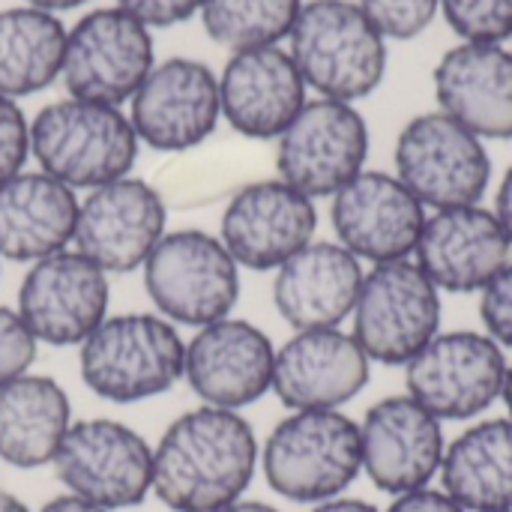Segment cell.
<instances>
[{"instance_id": "obj_1", "label": "cell", "mask_w": 512, "mask_h": 512, "mask_svg": "<svg viewBox=\"0 0 512 512\" xmlns=\"http://www.w3.org/2000/svg\"><path fill=\"white\" fill-rule=\"evenodd\" d=\"M258 462L249 420L201 405L180 414L153 447V495L171 512H216L246 495Z\"/></svg>"}, {"instance_id": "obj_2", "label": "cell", "mask_w": 512, "mask_h": 512, "mask_svg": "<svg viewBox=\"0 0 512 512\" xmlns=\"http://www.w3.org/2000/svg\"><path fill=\"white\" fill-rule=\"evenodd\" d=\"M186 342L162 315L126 312L105 318L81 345L78 369L90 393L135 405L168 393L183 378Z\"/></svg>"}, {"instance_id": "obj_3", "label": "cell", "mask_w": 512, "mask_h": 512, "mask_svg": "<svg viewBox=\"0 0 512 512\" xmlns=\"http://www.w3.org/2000/svg\"><path fill=\"white\" fill-rule=\"evenodd\" d=\"M291 60L324 99L357 102L387 72V39L354 0H309L291 30Z\"/></svg>"}, {"instance_id": "obj_4", "label": "cell", "mask_w": 512, "mask_h": 512, "mask_svg": "<svg viewBox=\"0 0 512 512\" xmlns=\"http://www.w3.org/2000/svg\"><path fill=\"white\" fill-rule=\"evenodd\" d=\"M267 486L294 504H324L363 471L360 423L342 411H291L264 441Z\"/></svg>"}, {"instance_id": "obj_5", "label": "cell", "mask_w": 512, "mask_h": 512, "mask_svg": "<svg viewBox=\"0 0 512 512\" xmlns=\"http://www.w3.org/2000/svg\"><path fill=\"white\" fill-rule=\"evenodd\" d=\"M30 153L42 171L69 189H99L120 177L138 156V135L117 105L60 99L30 123Z\"/></svg>"}, {"instance_id": "obj_6", "label": "cell", "mask_w": 512, "mask_h": 512, "mask_svg": "<svg viewBox=\"0 0 512 512\" xmlns=\"http://www.w3.org/2000/svg\"><path fill=\"white\" fill-rule=\"evenodd\" d=\"M144 288L171 324L207 327L228 318L240 300V267L207 231H165L144 261Z\"/></svg>"}, {"instance_id": "obj_7", "label": "cell", "mask_w": 512, "mask_h": 512, "mask_svg": "<svg viewBox=\"0 0 512 512\" xmlns=\"http://www.w3.org/2000/svg\"><path fill=\"white\" fill-rule=\"evenodd\" d=\"M351 318V336L372 363L408 366L441 333V291L414 258L372 264Z\"/></svg>"}, {"instance_id": "obj_8", "label": "cell", "mask_w": 512, "mask_h": 512, "mask_svg": "<svg viewBox=\"0 0 512 512\" xmlns=\"http://www.w3.org/2000/svg\"><path fill=\"white\" fill-rule=\"evenodd\" d=\"M393 159L396 177L432 210L474 207L492 183V159L483 138L444 111L408 120L396 138Z\"/></svg>"}, {"instance_id": "obj_9", "label": "cell", "mask_w": 512, "mask_h": 512, "mask_svg": "<svg viewBox=\"0 0 512 512\" xmlns=\"http://www.w3.org/2000/svg\"><path fill=\"white\" fill-rule=\"evenodd\" d=\"M51 468L69 495L108 512L132 510L153 492V447L105 417L72 423Z\"/></svg>"}, {"instance_id": "obj_10", "label": "cell", "mask_w": 512, "mask_h": 512, "mask_svg": "<svg viewBox=\"0 0 512 512\" xmlns=\"http://www.w3.org/2000/svg\"><path fill=\"white\" fill-rule=\"evenodd\" d=\"M504 348L474 330L438 333L408 366V396L429 414L444 420H474L486 414L504 393Z\"/></svg>"}, {"instance_id": "obj_11", "label": "cell", "mask_w": 512, "mask_h": 512, "mask_svg": "<svg viewBox=\"0 0 512 512\" xmlns=\"http://www.w3.org/2000/svg\"><path fill=\"white\" fill-rule=\"evenodd\" d=\"M369 126L351 102L312 99L279 135V180L315 198H333L366 165Z\"/></svg>"}, {"instance_id": "obj_12", "label": "cell", "mask_w": 512, "mask_h": 512, "mask_svg": "<svg viewBox=\"0 0 512 512\" xmlns=\"http://www.w3.org/2000/svg\"><path fill=\"white\" fill-rule=\"evenodd\" d=\"M153 72V36L129 12H87L66 33L63 84L75 99L120 105L138 93Z\"/></svg>"}, {"instance_id": "obj_13", "label": "cell", "mask_w": 512, "mask_h": 512, "mask_svg": "<svg viewBox=\"0 0 512 512\" xmlns=\"http://www.w3.org/2000/svg\"><path fill=\"white\" fill-rule=\"evenodd\" d=\"M108 297V273L78 249H63L30 264L15 312L36 342L72 348L108 318Z\"/></svg>"}, {"instance_id": "obj_14", "label": "cell", "mask_w": 512, "mask_h": 512, "mask_svg": "<svg viewBox=\"0 0 512 512\" xmlns=\"http://www.w3.org/2000/svg\"><path fill=\"white\" fill-rule=\"evenodd\" d=\"M330 222L336 243L372 264L414 258L426 225V207L387 171H360L333 195Z\"/></svg>"}, {"instance_id": "obj_15", "label": "cell", "mask_w": 512, "mask_h": 512, "mask_svg": "<svg viewBox=\"0 0 512 512\" xmlns=\"http://www.w3.org/2000/svg\"><path fill=\"white\" fill-rule=\"evenodd\" d=\"M318 231L315 201L285 180H258L243 186L222 213L219 240L246 270H279L306 249Z\"/></svg>"}, {"instance_id": "obj_16", "label": "cell", "mask_w": 512, "mask_h": 512, "mask_svg": "<svg viewBox=\"0 0 512 512\" xmlns=\"http://www.w3.org/2000/svg\"><path fill=\"white\" fill-rule=\"evenodd\" d=\"M366 477L387 495L426 489L444 462V426L408 393L375 402L360 423Z\"/></svg>"}, {"instance_id": "obj_17", "label": "cell", "mask_w": 512, "mask_h": 512, "mask_svg": "<svg viewBox=\"0 0 512 512\" xmlns=\"http://www.w3.org/2000/svg\"><path fill=\"white\" fill-rule=\"evenodd\" d=\"M222 117L219 78L201 60L171 57L144 78L132 96V129L138 141L162 153L198 147Z\"/></svg>"}, {"instance_id": "obj_18", "label": "cell", "mask_w": 512, "mask_h": 512, "mask_svg": "<svg viewBox=\"0 0 512 512\" xmlns=\"http://www.w3.org/2000/svg\"><path fill=\"white\" fill-rule=\"evenodd\" d=\"M162 195L135 177H120L90 195L78 207L75 249L105 273H132L144 267L156 243L165 237Z\"/></svg>"}, {"instance_id": "obj_19", "label": "cell", "mask_w": 512, "mask_h": 512, "mask_svg": "<svg viewBox=\"0 0 512 512\" xmlns=\"http://www.w3.org/2000/svg\"><path fill=\"white\" fill-rule=\"evenodd\" d=\"M273 363L276 348L270 336L228 315L201 327L198 336L186 342L183 378L204 405L240 411L273 390Z\"/></svg>"}, {"instance_id": "obj_20", "label": "cell", "mask_w": 512, "mask_h": 512, "mask_svg": "<svg viewBox=\"0 0 512 512\" xmlns=\"http://www.w3.org/2000/svg\"><path fill=\"white\" fill-rule=\"evenodd\" d=\"M512 261L498 216L480 204L426 216L414 264L444 294H480Z\"/></svg>"}, {"instance_id": "obj_21", "label": "cell", "mask_w": 512, "mask_h": 512, "mask_svg": "<svg viewBox=\"0 0 512 512\" xmlns=\"http://www.w3.org/2000/svg\"><path fill=\"white\" fill-rule=\"evenodd\" d=\"M372 360L351 333H294L273 363V393L291 411H339L369 384Z\"/></svg>"}, {"instance_id": "obj_22", "label": "cell", "mask_w": 512, "mask_h": 512, "mask_svg": "<svg viewBox=\"0 0 512 512\" xmlns=\"http://www.w3.org/2000/svg\"><path fill=\"white\" fill-rule=\"evenodd\" d=\"M222 114L246 138H279L306 105V81L279 45L237 51L219 78Z\"/></svg>"}, {"instance_id": "obj_23", "label": "cell", "mask_w": 512, "mask_h": 512, "mask_svg": "<svg viewBox=\"0 0 512 512\" xmlns=\"http://www.w3.org/2000/svg\"><path fill=\"white\" fill-rule=\"evenodd\" d=\"M363 276V261L342 243L312 240L276 270L273 306L297 333L333 330L351 318Z\"/></svg>"}, {"instance_id": "obj_24", "label": "cell", "mask_w": 512, "mask_h": 512, "mask_svg": "<svg viewBox=\"0 0 512 512\" xmlns=\"http://www.w3.org/2000/svg\"><path fill=\"white\" fill-rule=\"evenodd\" d=\"M438 111L477 138H512V51L495 42H462L435 66Z\"/></svg>"}, {"instance_id": "obj_25", "label": "cell", "mask_w": 512, "mask_h": 512, "mask_svg": "<svg viewBox=\"0 0 512 512\" xmlns=\"http://www.w3.org/2000/svg\"><path fill=\"white\" fill-rule=\"evenodd\" d=\"M78 195L45 171H21L0 186V258L36 264L69 249L78 225Z\"/></svg>"}, {"instance_id": "obj_26", "label": "cell", "mask_w": 512, "mask_h": 512, "mask_svg": "<svg viewBox=\"0 0 512 512\" xmlns=\"http://www.w3.org/2000/svg\"><path fill=\"white\" fill-rule=\"evenodd\" d=\"M69 426V396L54 378L27 372L0 390V462L21 471L51 465Z\"/></svg>"}, {"instance_id": "obj_27", "label": "cell", "mask_w": 512, "mask_h": 512, "mask_svg": "<svg viewBox=\"0 0 512 512\" xmlns=\"http://www.w3.org/2000/svg\"><path fill=\"white\" fill-rule=\"evenodd\" d=\"M444 492L465 512H512V420L468 426L444 450Z\"/></svg>"}, {"instance_id": "obj_28", "label": "cell", "mask_w": 512, "mask_h": 512, "mask_svg": "<svg viewBox=\"0 0 512 512\" xmlns=\"http://www.w3.org/2000/svg\"><path fill=\"white\" fill-rule=\"evenodd\" d=\"M66 27L54 12L15 6L0 12V96L45 90L63 69Z\"/></svg>"}, {"instance_id": "obj_29", "label": "cell", "mask_w": 512, "mask_h": 512, "mask_svg": "<svg viewBox=\"0 0 512 512\" xmlns=\"http://www.w3.org/2000/svg\"><path fill=\"white\" fill-rule=\"evenodd\" d=\"M303 0H204L201 21L213 42L237 51L279 45L291 36Z\"/></svg>"}, {"instance_id": "obj_30", "label": "cell", "mask_w": 512, "mask_h": 512, "mask_svg": "<svg viewBox=\"0 0 512 512\" xmlns=\"http://www.w3.org/2000/svg\"><path fill=\"white\" fill-rule=\"evenodd\" d=\"M441 12L462 42L512 39V0H441Z\"/></svg>"}, {"instance_id": "obj_31", "label": "cell", "mask_w": 512, "mask_h": 512, "mask_svg": "<svg viewBox=\"0 0 512 512\" xmlns=\"http://www.w3.org/2000/svg\"><path fill=\"white\" fill-rule=\"evenodd\" d=\"M384 39L408 42L429 30L441 12V0H357Z\"/></svg>"}, {"instance_id": "obj_32", "label": "cell", "mask_w": 512, "mask_h": 512, "mask_svg": "<svg viewBox=\"0 0 512 512\" xmlns=\"http://www.w3.org/2000/svg\"><path fill=\"white\" fill-rule=\"evenodd\" d=\"M36 339L15 309L0 306V390L30 372L36 360Z\"/></svg>"}, {"instance_id": "obj_33", "label": "cell", "mask_w": 512, "mask_h": 512, "mask_svg": "<svg viewBox=\"0 0 512 512\" xmlns=\"http://www.w3.org/2000/svg\"><path fill=\"white\" fill-rule=\"evenodd\" d=\"M30 156V123L15 99L0 96V186L24 171Z\"/></svg>"}, {"instance_id": "obj_34", "label": "cell", "mask_w": 512, "mask_h": 512, "mask_svg": "<svg viewBox=\"0 0 512 512\" xmlns=\"http://www.w3.org/2000/svg\"><path fill=\"white\" fill-rule=\"evenodd\" d=\"M480 318L486 336L512 351V261L480 291Z\"/></svg>"}, {"instance_id": "obj_35", "label": "cell", "mask_w": 512, "mask_h": 512, "mask_svg": "<svg viewBox=\"0 0 512 512\" xmlns=\"http://www.w3.org/2000/svg\"><path fill=\"white\" fill-rule=\"evenodd\" d=\"M123 12L138 18L144 27H174L195 12H201L204 0H117Z\"/></svg>"}, {"instance_id": "obj_36", "label": "cell", "mask_w": 512, "mask_h": 512, "mask_svg": "<svg viewBox=\"0 0 512 512\" xmlns=\"http://www.w3.org/2000/svg\"><path fill=\"white\" fill-rule=\"evenodd\" d=\"M387 512H465L444 489H414L405 495H396Z\"/></svg>"}, {"instance_id": "obj_37", "label": "cell", "mask_w": 512, "mask_h": 512, "mask_svg": "<svg viewBox=\"0 0 512 512\" xmlns=\"http://www.w3.org/2000/svg\"><path fill=\"white\" fill-rule=\"evenodd\" d=\"M492 213L498 216V222H501V228H504V234H507V240H510L512 246V165L507 168V174H504V180L498 186L495 210Z\"/></svg>"}, {"instance_id": "obj_38", "label": "cell", "mask_w": 512, "mask_h": 512, "mask_svg": "<svg viewBox=\"0 0 512 512\" xmlns=\"http://www.w3.org/2000/svg\"><path fill=\"white\" fill-rule=\"evenodd\" d=\"M39 512H108L102 510V507H96V504H87V501H81V498H75V495H60V498H54V501H48L45 507Z\"/></svg>"}, {"instance_id": "obj_39", "label": "cell", "mask_w": 512, "mask_h": 512, "mask_svg": "<svg viewBox=\"0 0 512 512\" xmlns=\"http://www.w3.org/2000/svg\"><path fill=\"white\" fill-rule=\"evenodd\" d=\"M309 512H381L378 507L360 501V498H333V501H324V504H315Z\"/></svg>"}, {"instance_id": "obj_40", "label": "cell", "mask_w": 512, "mask_h": 512, "mask_svg": "<svg viewBox=\"0 0 512 512\" xmlns=\"http://www.w3.org/2000/svg\"><path fill=\"white\" fill-rule=\"evenodd\" d=\"M216 512H279L276 507H270V504H261V501H234V504H228V507H222V510Z\"/></svg>"}, {"instance_id": "obj_41", "label": "cell", "mask_w": 512, "mask_h": 512, "mask_svg": "<svg viewBox=\"0 0 512 512\" xmlns=\"http://www.w3.org/2000/svg\"><path fill=\"white\" fill-rule=\"evenodd\" d=\"M30 6L36 9H45V12H60V9H75V6H84L87 0H27Z\"/></svg>"}, {"instance_id": "obj_42", "label": "cell", "mask_w": 512, "mask_h": 512, "mask_svg": "<svg viewBox=\"0 0 512 512\" xmlns=\"http://www.w3.org/2000/svg\"><path fill=\"white\" fill-rule=\"evenodd\" d=\"M0 512H30V510H27V504H24V501H18L15 495L0 492Z\"/></svg>"}, {"instance_id": "obj_43", "label": "cell", "mask_w": 512, "mask_h": 512, "mask_svg": "<svg viewBox=\"0 0 512 512\" xmlns=\"http://www.w3.org/2000/svg\"><path fill=\"white\" fill-rule=\"evenodd\" d=\"M501 399H504V405H507V411H510V420H512V363H510V369H507V381H504V393H501Z\"/></svg>"}]
</instances>
